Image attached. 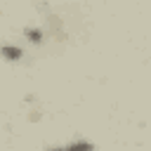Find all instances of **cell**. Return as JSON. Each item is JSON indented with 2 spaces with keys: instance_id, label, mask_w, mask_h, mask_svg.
<instances>
[{
  "instance_id": "2",
  "label": "cell",
  "mask_w": 151,
  "mask_h": 151,
  "mask_svg": "<svg viewBox=\"0 0 151 151\" xmlns=\"http://www.w3.org/2000/svg\"><path fill=\"white\" fill-rule=\"evenodd\" d=\"M0 57H5L7 61H19L24 57V50L19 45H2L0 47Z\"/></svg>"
},
{
  "instance_id": "3",
  "label": "cell",
  "mask_w": 151,
  "mask_h": 151,
  "mask_svg": "<svg viewBox=\"0 0 151 151\" xmlns=\"http://www.w3.org/2000/svg\"><path fill=\"white\" fill-rule=\"evenodd\" d=\"M24 38H26L28 42H33V45H40L42 38H45V31L38 28V26H28V28L24 31Z\"/></svg>"
},
{
  "instance_id": "1",
  "label": "cell",
  "mask_w": 151,
  "mask_h": 151,
  "mask_svg": "<svg viewBox=\"0 0 151 151\" xmlns=\"http://www.w3.org/2000/svg\"><path fill=\"white\" fill-rule=\"evenodd\" d=\"M47 151H97V146L92 142H87V139H73L66 146H52Z\"/></svg>"
}]
</instances>
